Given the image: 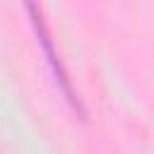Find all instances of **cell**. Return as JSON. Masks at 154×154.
Here are the masks:
<instances>
[{
	"instance_id": "1",
	"label": "cell",
	"mask_w": 154,
	"mask_h": 154,
	"mask_svg": "<svg viewBox=\"0 0 154 154\" xmlns=\"http://www.w3.org/2000/svg\"><path fill=\"white\" fill-rule=\"evenodd\" d=\"M29 12L34 14V19H31V22H34V29H36V34H38V41H41V46H43L46 60H48V65H51V70H53V75H55L58 87L63 89V94H65V99L72 103V108L79 111V113H84L79 99L75 96L72 82H70V77H67V72H65V67H63V63H60V58H58V53H55V48H53V41H51V36H48V31H46V24H43V19H41L36 5H29Z\"/></svg>"
}]
</instances>
